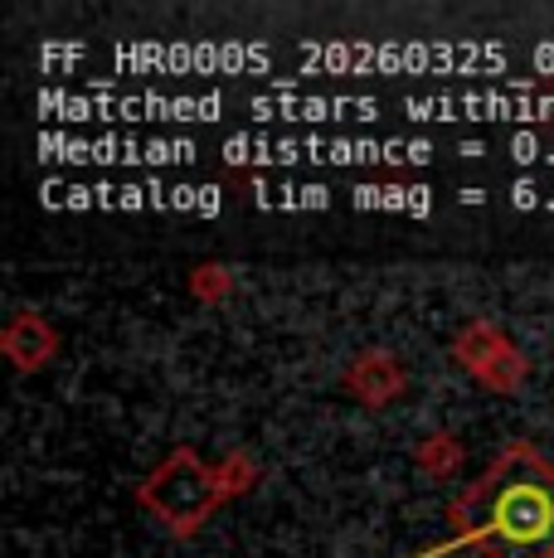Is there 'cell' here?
I'll return each mask as SVG.
<instances>
[{
	"instance_id": "cell-1",
	"label": "cell",
	"mask_w": 554,
	"mask_h": 558,
	"mask_svg": "<svg viewBox=\"0 0 554 558\" xmlns=\"http://www.w3.org/2000/svg\"><path fill=\"white\" fill-rule=\"evenodd\" d=\"M486 558H554V461L535 447H506L492 471L453 506V544Z\"/></svg>"
}]
</instances>
